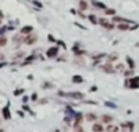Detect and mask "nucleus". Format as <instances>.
I'll use <instances>...</instances> for the list:
<instances>
[{
  "label": "nucleus",
  "mask_w": 139,
  "mask_h": 132,
  "mask_svg": "<svg viewBox=\"0 0 139 132\" xmlns=\"http://www.w3.org/2000/svg\"><path fill=\"white\" fill-rule=\"evenodd\" d=\"M23 55H24V53H22V51H20V53H18L16 55H14V58H20V57H23Z\"/></svg>",
  "instance_id": "23"
},
{
  "label": "nucleus",
  "mask_w": 139,
  "mask_h": 132,
  "mask_svg": "<svg viewBox=\"0 0 139 132\" xmlns=\"http://www.w3.org/2000/svg\"><path fill=\"white\" fill-rule=\"evenodd\" d=\"M3 116H4V119H5V120H8V119L11 117V115H10V109H8V107L3 108Z\"/></svg>",
  "instance_id": "7"
},
{
  "label": "nucleus",
  "mask_w": 139,
  "mask_h": 132,
  "mask_svg": "<svg viewBox=\"0 0 139 132\" xmlns=\"http://www.w3.org/2000/svg\"><path fill=\"white\" fill-rule=\"evenodd\" d=\"M80 10H81V11L88 10V3L84 1V0H81V1H80Z\"/></svg>",
  "instance_id": "9"
},
{
  "label": "nucleus",
  "mask_w": 139,
  "mask_h": 132,
  "mask_svg": "<svg viewBox=\"0 0 139 132\" xmlns=\"http://www.w3.org/2000/svg\"><path fill=\"white\" fill-rule=\"evenodd\" d=\"M80 121H81V113H79V115H77V117H76V125L79 124Z\"/></svg>",
  "instance_id": "22"
},
{
  "label": "nucleus",
  "mask_w": 139,
  "mask_h": 132,
  "mask_svg": "<svg viewBox=\"0 0 139 132\" xmlns=\"http://www.w3.org/2000/svg\"><path fill=\"white\" fill-rule=\"evenodd\" d=\"M105 130H107V132H118V131H119V127L112 125V124H108V127H107Z\"/></svg>",
  "instance_id": "6"
},
{
  "label": "nucleus",
  "mask_w": 139,
  "mask_h": 132,
  "mask_svg": "<svg viewBox=\"0 0 139 132\" xmlns=\"http://www.w3.org/2000/svg\"><path fill=\"white\" fill-rule=\"evenodd\" d=\"M138 82H139V77H137V78H132L131 80V85H130V86H131V88H138L139 86Z\"/></svg>",
  "instance_id": "8"
},
{
  "label": "nucleus",
  "mask_w": 139,
  "mask_h": 132,
  "mask_svg": "<svg viewBox=\"0 0 139 132\" xmlns=\"http://www.w3.org/2000/svg\"><path fill=\"white\" fill-rule=\"evenodd\" d=\"M103 70H104V71H107V73H114V71H115V69L112 67V65L108 62L107 65H104V66H103Z\"/></svg>",
  "instance_id": "5"
},
{
  "label": "nucleus",
  "mask_w": 139,
  "mask_h": 132,
  "mask_svg": "<svg viewBox=\"0 0 139 132\" xmlns=\"http://www.w3.org/2000/svg\"><path fill=\"white\" fill-rule=\"evenodd\" d=\"M66 97H69V99H73V100H81L84 99V94L80 93V92H73V93H68L65 94Z\"/></svg>",
  "instance_id": "2"
},
{
  "label": "nucleus",
  "mask_w": 139,
  "mask_h": 132,
  "mask_svg": "<svg viewBox=\"0 0 139 132\" xmlns=\"http://www.w3.org/2000/svg\"><path fill=\"white\" fill-rule=\"evenodd\" d=\"M0 18H3V12H1V11H0Z\"/></svg>",
  "instance_id": "29"
},
{
  "label": "nucleus",
  "mask_w": 139,
  "mask_h": 132,
  "mask_svg": "<svg viewBox=\"0 0 139 132\" xmlns=\"http://www.w3.org/2000/svg\"><path fill=\"white\" fill-rule=\"evenodd\" d=\"M46 54H47L49 58H54V57L58 54V49H57V47H51V49H49V50H47V53H46Z\"/></svg>",
  "instance_id": "4"
},
{
  "label": "nucleus",
  "mask_w": 139,
  "mask_h": 132,
  "mask_svg": "<svg viewBox=\"0 0 139 132\" xmlns=\"http://www.w3.org/2000/svg\"><path fill=\"white\" fill-rule=\"evenodd\" d=\"M7 45V39L4 38V36H0V47H3V46Z\"/></svg>",
  "instance_id": "15"
},
{
  "label": "nucleus",
  "mask_w": 139,
  "mask_h": 132,
  "mask_svg": "<svg viewBox=\"0 0 139 132\" xmlns=\"http://www.w3.org/2000/svg\"><path fill=\"white\" fill-rule=\"evenodd\" d=\"M115 12H116L115 10H105V14H107V15H115Z\"/></svg>",
  "instance_id": "21"
},
{
  "label": "nucleus",
  "mask_w": 139,
  "mask_h": 132,
  "mask_svg": "<svg viewBox=\"0 0 139 132\" xmlns=\"http://www.w3.org/2000/svg\"><path fill=\"white\" fill-rule=\"evenodd\" d=\"M3 59H4V55H3V54H0V61H3Z\"/></svg>",
  "instance_id": "28"
},
{
  "label": "nucleus",
  "mask_w": 139,
  "mask_h": 132,
  "mask_svg": "<svg viewBox=\"0 0 139 132\" xmlns=\"http://www.w3.org/2000/svg\"><path fill=\"white\" fill-rule=\"evenodd\" d=\"M118 28L121 31H126V30H128V26H127V23H120V24L118 26Z\"/></svg>",
  "instance_id": "11"
},
{
  "label": "nucleus",
  "mask_w": 139,
  "mask_h": 132,
  "mask_svg": "<svg viewBox=\"0 0 139 132\" xmlns=\"http://www.w3.org/2000/svg\"><path fill=\"white\" fill-rule=\"evenodd\" d=\"M73 81H74V82H82V77L74 76V77H73Z\"/></svg>",
  "instance_id": "18"
},
{
  "label": "nucleus",
  "mask_w": 139,
  "mask_h": 132,
  "mask_svg": "<svg viewBox=\"0 0 139 132\" xmlns=\"http://www.w3.org/2000/svg\"><path fill=\"white\" fill-rule=\"evenodd\" d=\"M103 121L104 123H111L112 121V117L108 116V115H104V116H103Z\"/></svg>",
  "instance_id": "13"
},
{
  "label": "nucleus",
  "mask_w": 139,
  "mask_h": 132,
  "mask_svg": "<svg viewBox=\"0 0 139 132\" xmlns=\"http://www.w3.org/2000/svg\"><path fill=\"white\" fill-rule=\"evenodd\" d=\"M74 132H84V130L80 124H77V125H74Z\"/></svg>",
  "instance_id": "17"
},
{
  "label": "nucleus",
  "mask_w": 139,
  "mask_h": 132,
  "mask_svg": "<svg viewBox=\"0 0 139 132\" xmlns=\"http://www.w3.org/2000/svg\"><path fill=\"white\" fill-rule=\"evenodd\" d=\"M33 59H34V55L28 57V58H27V59H26V64H30V62H31V61H33Z\"/></svg>",
  "instance_id": "24"
},
{
  "label": "nucleus",
  "mask_w": 139,
  "mask_h": 132,
  "mask_svg": "<svg viewBox=\"0 0 139 132\" xmlns=\"http://www.w3.org/2000/svg\"><path fill=\"white\" fill-rule=\"evenodd\" d=\"M5 30H7V28H5V27H3L1 30H0V35H1V34H4V31H5Z\"/></svg>",
  "instance_id": "27"
},
{
  "label": "nucleus",
  "mask_w": 139,
  "mask_h": 132,
  "mask_svg": "<svg viewBox=\"0 0 139 132\" xmlns=\"http://www.w3.org/2000/svg\"><path fill=\"white\" fill-rule=\"evenodd\" d=\"M74 62L79 64L80 66H84V59H81V58H76V59H74Z\"/></svg>",
  "instance_id": "20"
},
{
  "label": "nucleus",
  "mask_w": 139,
  "mask_h": 132,
  "mask_svg": "<svg viewBox=\"0 0 139 132\" xmlns=\"http://www.w3.org/2000/svg\"><path fill=\"white\" fill-rule=\"evenodd\" d=\"M116 69H118V70H123V65H121V64H119V65L116 66Z\"/></svg>",
  "instance_id": "26"
},
{
  "label": "nucleus",
  "mask_w": 139,
  "mask_h": 132,
  "mask_svg": "<svg viewBox=\"0 0 139 132\" xmlns=\"http://www.w3.org/2000/svg\"><path fill=\"white\" fill-rule=\"evenodd\" d=\"M37 35H33V34H28L27 36H26L24 39H23V42H24L26 45H34L37 42Z\"/></svg>",
  "instance_id": "1"
},
{
  "label": "nucleus",
  "mask_w": 139,
  "mask_h": 132,
  "mask_svg": "<svg viewBox=\"0 0 139 132\" xmlns=\"http://www.w3.org/2000/svg\"><path fill=\"white\" fill-rule=\"evenodd\" d=\"M0 132H3V130H0Z\"/></svg>",
  "instance_id": "31"
},
{
  "label": "nucleus",
  "mask_w": 139,
  "mask_h": 132,
  "mask_svg": "<svg viewBox=\"0 0 139 132\" xmlns=\"http://www.w3.org/2000/svg\"><path fill=\"white\" fill-rule=\"evenodd\" d=\"M92 130H93L95 132H101L104 128H103V125H101V124H95L93 127H92Z\"/></svg>",
  "instance_id": "10"
},
{
  "label": "nucleus",
  "mask_w": 139,
  "mask_h": 132,
  "mask_svg": "<svg viewBox=\"0 0 139 132\" xmlns=\"http://www.w3.org/2000/svg\"><path fill=\"white\" fill-rule=\"evenodd\" d=\"M116 58H118V55H116V54H114V55L109 57V61H112V59H116Z\"/></svg>",
  "instance_id": "25"
},
{
  "label": "nucleus",
  "mask_w": 139,
  "mask_h": 132,
  "mask_svg": "<svg viewBox=\"0 0 139 132\" xmlns=\"http://www.w3.org/2000/svg\"><path fill=\"white\" fill-rule=\"evenodd\" d=\"M0 24H1V18H0Z\"/></svg>",
  "instance_id": "30"
},
{
  "label": "nucleus",
  "mask_w": 139,
  "mask_h": 132,
  "mask_svg": "<svg viewBox=\"0 0 139 132\" xmlns=\"http://www.w3.org/2000/svg\"><path fill=\"white\" fill-rule=\"evenodd\" d=\"M86 120H88V121H93V120H96V116H95L93 113H89L88 116H86Z\"/></svg>",
  "instance_id": "16"
},
{
  "label": "nucleus",
  "mask_w": 139,
  "mask_h": 132,
  "mask_svg": "<svg viewBox=\"0 0 139 132\" xmlns=\"http://www.w3.org/2000/svg\"><path fill=\"white\" fill-rule=\"evenodd\" d=\"M14 41H15V45H19L20 42H23V38L20 35H16V36H14Z\"/></svg>",
  "instance_id": "12"
},
{
  "label": "nucleus",
  "mask_w": 139,
  "mask_h": 132,
  "mask_svg": "<svg viewBox=\"0 0 139 132\" xmlns=\"http://www.w3.org/2000/svg\"><path fill=\"white\" fill-rule=\"evenodd\" d=\"M127 62H128V66H130V67H134V61H132V59L131 58H130V57H127Z\"/></svg>",
  "instance_id": "19"
},
{
  "label": "nucleus",
  "mask_w": 139,
  "mask_h": 132,
  "mask_svg": "<svg viewBox=\"0 0 139 132\" xmlns=\"http://www.w3.org/2000/svg\"><path fill=\"white\" fill-rule=\"evenodd\" d=\"M34 28L31 27V26H24V27H22V30H20V34L22 35H28V34L33 33Z\"/></svg>",
  "instance_id": "3"
},
{
  "label": "nucleus",
  "mask_w": 139,
  "mask_h": 132,
  "mask_svg": "<svg viewBox=\"0 0 139 132\" xmlns=\"http://www.w3.org/2000/svg\"><path fill=\"white\" fill-rule=\"evenodd\" d=\"M89 20L93 23V24H97V23H99V20H97V18L95 15H89Z\"/></svg>",
  "instance_id": "14"
}]
</instances>
